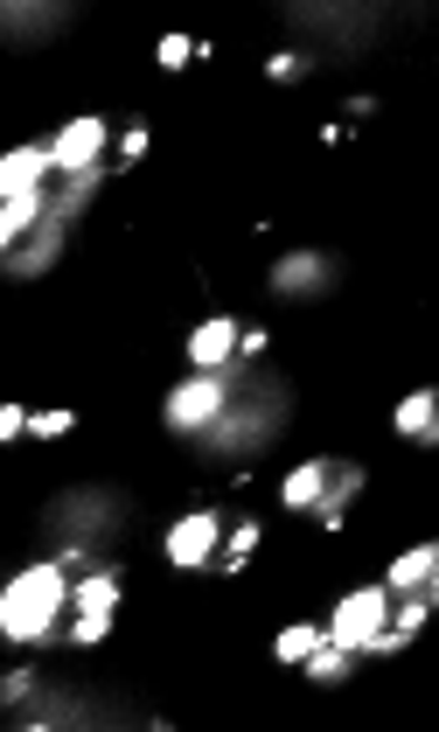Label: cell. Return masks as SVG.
Here are the masks:
<instances>
[{
	"instance_id": "1",
	"label": "cell",
	"mask_w": 439,
	"mask_h": 732,
	"mask_svg": "<svg viewBox=\"0 0 439 732\" xmlns=\"http://www.w3.org/2000/svg\"><path fill=\"white\" fill-rule=\"evenodd\" d=\"M63 593H70V580H63V565H29L21 580L8 586V600H0V627H8L14 642H36L49 621H57V607H63Z\"/></svg>"
},
{
	"instance_id": "2",
	"label": "cell",
	"mask_w": 439,
	"mask_h": 732,
	"mask_svg": "<svg viewBox=\"0 0 439 732\" xmlns=\"http://www.w3.org/2000/svg\"><path fill=\"white\" fill-rule=\"evenodd\" d=\"M383 614H391V586H363V593H349L342 607H335V627H328V642H342V649H363Z\"/></svg>"
},
{
	"instance_id": "3",
	"label": "cell",
	"mask_w": 439,
	"mask_h": 732,
	"mask_svg": "<svg viewBox=\"0 0 439 732\" xmlns=\"http://www.w3.org/2000/svg\"><path fill=\"white\" fill-rule=\"evenodd\" d=\"M223 370H202L196 384H182V390H174V398H168V426H182V433H196V426H210V418L223 412Z\"/></svg>"
},
{
	"instance_id": "4",
	"label": "cell",
	"mask_w": 439,
	"mask_h": 732,
	"mask_svg": "<svg viewBox=\"0 0 439 732\" xmlns=\"http://www.w3.org/2000/svg\"><path fill=\"white\" fill-rule=\"evenodd\" d=\"M98 147H106V119H70L57 133V147H49V168L84 175V168H98Z\"/></svg>"
},
{
	"instance_id": "5",
	"label": "cell",
	"mask_w": 439,
	"mask_h": 732,
	"mask_svg": "<svg viewBox=\"0 0 439 732\" xmlns=\"http://www.w3.org/2000/svg\"><path fill=\"white\" fill-rule=\"evenodd\" d=\"M210 544H217V516L196 510V516H182V523L168 531V558H174V565H202V558H210Z\"/></svg>"
},
{
	"instance_id": "6",
	"label": "cell",
	"mask_w": 439,
	"mask_h": 732,
	"mask_svg": "<svg viewBox=\"0 0 439 732\" xmlns=\"http://www.w3.org/2000/svg\"><path fill=\"white\" fill-rule=\"evenodd\" d=\"M42 168H49V147H14L8 161H0V196H36Z\"/></svg>"
},
{
	"instance_id": "7",
	"label": "cell",
	"mask_w": 439,
	"mask_h": 732,
	"mask_svg": "<svg viewBox=\"0 0 439 732\" xmlns=\"http://www.w3.org/2000/svg\"><path fill=\"white\" fill-rule=\"evenodd\" d=\"M230 349H238V328H230L223 314H217V322H202V328L189 335V356L202 363V370H223V363H230Z\"/></svg>"
},
{
	"instance_id": "8",
	"label": "cell",
	"mask_w": 439,
	"mask_h": 732,
	"mask_svg": "<svg viewBox=\"0 0 439 732\" xmlns=\"http://www.w3.org/2000/svg\"><path fill=\"white\" fill-rule=\"evenodd\" d=\"M77 607H84V621H112V607H119V580H112V572L84 580V586H77Z\"/></svg>"
},
{
	"instance_id": "9",
	"label": "cell",
	"mask_w": 439,
	"mask_h": 732,
	"mask_svg": "<svg viewBox=\"0 0 439 732\" xmlns=\"http://www.w3.org/2000/svg\"><path fill=\"white\" fill-rule=\"evenodd\" d=\"M432 418H439L432 390H419V398H405V405H398V433H405V439H432V433H439Z\"/></svg>"
},
{
	"instance_id": "10",
	"label": "cell",
	"mask_w": 439,
	"mask_h": 732,
	"mask_svg": "<svg viewBox=\"0 0 439 732\" xmlns=\"http://www.w3.org/2000/svg\"><path fill=\"white\" fill-rule=\"evenodd\" d=\"M321 488H328V467L307 461V467H293V475H287V503L307 510V503H321Z\"/></svg>"
},
{
	"instance_id": "11",
	"label": "cell",
	"mask_w": 439,
	"mask_h": 732,
	"mask_svg": "<svg viewBox=\"0 0 439 732\" xmlns=\"http://www.w3.org/2000/svg\"><path fill=\"white\" fill-rule=\"evenodd\" d=\"M36 209H42V196H8V202H0V245H14L21 230L36 224Z\"/></svg>"
},
{
	"instance_id": "12",
	"label": "cell",
	"mask_w": 439,
	"mask_h": 732,
	"mask_svg": "<svg viewBox=\"0 0 439 732\" xmlns=\"http://www.w3.org/2000/svg\"><path fill=\"white\" fill-rule=\"evenodd\" d=\"M432 565H439V552H432V544H419V552H405V558L391 565V586H426Z\"/></svg>"
},
{
	"instance_id": "13",
	"label": "cell",
	"mask_w": 439,
	"mask_h": 732,
	"mask_svg": "<svg viewBox=\"0 0 439 732\" xmlns=\"http://www.w3.org/2000/svg\"><path fill=\"white\" fill-rule=\"evenodd\" d=\"M315 642H321V627H287V635L272 642V656L279 663H307V656H315Z\"/></svg>"
},
{
	"instance_id": "14",
	"label": "cell",
	"mask_w": 439,
	"mask_h": 732,
	"mask_svg": "<svg viewBox=\"0 0 439 732\" xmlns=\"http://www.w3.org/2000/svg\"><path fill=\"white\" fill-rule=\"evenodd\" d=\"M315 279H321V258L315 251H300L287 273H272V286H287V294H293V286H315Z\"/></svg>"
},
{
	"instance_id": "15",
	"label": "cell",
	"mask_w": 439,
	"mask_h": 732,
	"mask_svg": "<svg viewBox=\"0 0 439 732\" xmlns=\"http://www.w3.org/2000/svg\"><path fill=\"white\" fill-rule=\"evenodd\" d=\"M342 656H349L342 642H315V656H307V670H315V676H342Z\"/></svg>"
},
{
	"instance_id": "16",
	"label": "cell",
	"mask_w": 439,
	"mask_h": 732,
	"mask_svg": "<svg viewBox=\"0 0 439 732\" xmlns=\"http://www.w3.org/2000/svg\"><path fill=\"white\" fill-rule=\"evenodd\" d=\"M29 433H42V439H63V433H70V412H42V418H29Z\"/></svg>"
},
{
	"instance_id": "17",
	"label": "cell",
	"mask_w": 439,
	"mask_h": 732,
	"mask_svg": "<svg viewBox=\"0 0 439 732\" xmlns=\"http://www.w3.org/2000/svg\"><path fill=\"white\" fill-rule=\"evenodd\" d=\"M161 63H168V70L189 63V42H182V36H161Z\"/></svg>"
},
{
	"instance_id": "18",
	"label": "cell",
	"mask_w": 439,
	"mask_h": 732,
	"mask_svg": "<svg viewBox=\"0 0 439 732\" xmlns=\"http://www.w3.org/2000/svg\"><path fill=\"white\" fill-rule=\"evenodd\" d=\"M106 627H112V621H84V614H77V642H84V649L106 642Z\"/></svg>"
}]
</instances>
